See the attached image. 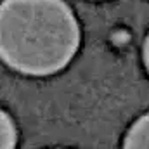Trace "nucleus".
Masks as SVG:
<instances>
[{
	"instance_id": "1",
	"label": "nucleus",
	"mask_w": 149,
	"mask_h": 149,
	"mask_svg": "<svg viewBox=\"0 0 149 149\" xmlns=\"http://www.w3.org/2000/svg\"><path fill=\"white\" fill-rule=\"evenodd\" d=\"M80 45V28L64 0H3L0 59L30 76L61 71Z\"/></svg>"
},
{
	"instance_id": "2",
	"label": "nucleus",
	"mask_w": 149,
	"mask_h": 149,
	"mask_svg": "<svg viewBox=\"0 0 149 149\" xmlns=\"http://www.w3.org/2000/svg\"><path fill=\"white\" fill-rule=\"evenodd\" d=\"M123 149H149V113L130 127L123 141Z\"/></svg>"
},
{
	"instance_id": "3",
	"label": "nucleus",
	"mask_w": 149,
	"mask_h": 149,
	"mask_svg": "<svg viewBox=\"0 0 149 149\" xmlns=\"http://www.w3.org/2000/svg\"><path fill=\"white\" fill-rule=\"evenodd\" d=\"M17 142V132L12 118L0 109V149H14Z\"/></svg>"
},
{
	"instance_id": "4",
	"label": "nucleus",
	"mask_w": 149,
	"mask_h": 149,
	"mask_svg": "<svg viewBox=\"0 0 149 149\" xmlns=\"http://www.w3.org/2000/svg\"><path fill=\"white\" fill-rule=\"evenodd\" d=\"M142 57H144V64H146V68L149 71V35L144 42V47H142Z\"/></svg>"
}]
</instances>
